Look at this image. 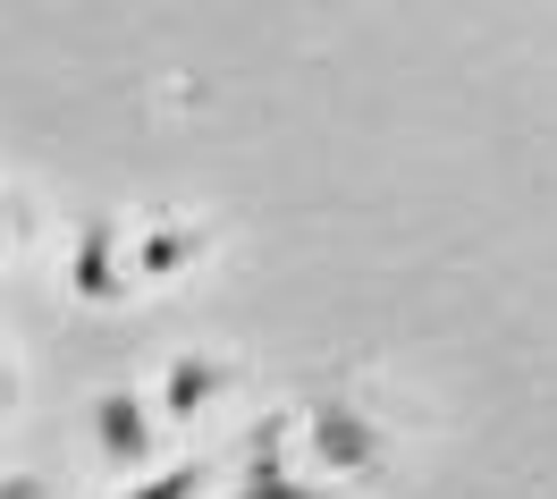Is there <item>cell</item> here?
<instances>
[{
	"label": "cell",
	"instance_id": "obj_3",
	"mask_svg": "<svg viewBox=\"0 0 557 499\" xmlns=\"http://www.w3.org/2000/svg\"><path fill=\"white\" fill-rule=\"evenodd\" d=\"M60 271H69V296H76V305H119L127 280H136V238H119L110 220H85Z\"/></svg>",
	"mask_w": 557,
	"mask_h": 499
},
{
	"label": "cell",
	"instance_id": "obj_4",
	"mask_svg": "<svg viewBox=\"0 0 557 499\" xmlns=\"http://www.w3.org/2000/svg\"><path fill=\"white\" fill-rule=\"evenodd\" d=\"M211 398H220V364L211 356H170L161 364V398H152V406H161L170 424H195Z\"/></svg>",
	"mask_w": 557,
	"mask_h": 499
},
{
	"label": "cell",
	"instance_id": "obj_2",
	"mask_svg": "<svg viewBox=\"0 0 557 499\" xmlns=\"http://www.w3.org/2000/svg\"><path fill=\"white\" fill-rule=\"evenodd\" d=\"M161 406L144 390H94V406H85V431H94V458H110L119 474H152V458H161Z\"/></svg>",
	"mask_w": 557,
	"mask_h": 499
},
{
	"label": "cell",
	"instance_id": "obj_8",
	"mask_svg": "<svg viewBox=\"0 0 557 499\" xmlns=\"http://www.w3.org/2000/svg\"><path fill=\"white\" fill-rule=\"evenodd\" d=\"M0 499H51V483H35V474H0Z\"/></svg>",
	"mask_w": 557,
	"mask_h": 499
},
{
	"label": "cell",
	"instance_id": "obj_7",
	"mask_svg": "<svg viewBox=\"0 0 557 499\" xmlns=\"http://www.w3.org/2000/svg\"><path fill=\"white\" fill-rule=\"evenodd\" d=\"M237 499H330V483H305L296 465H245Z\"/></svg>",
	"mask_w": 557,
	"mask_h": 499
},
{
	"label": "cell",
	"instance_id": "obj_5",
	"mask_svg": "<svg viewBox=\"0 0 557 499\" xmlns=\"http://www.w3.org/2000/svg\"><path fill=\"white\" fill-rule=\"evenodd\" d=\"M195 254H203V229L161 220V229H144V238H136V280H177Z\"/></svg>",
	"mask_w": 557,
	"mask_h": 499
},
{
	"label": "cell",
	"instance_id": "obj_6",
	"mask_svg": "<svg viewBox=\"0 0 557 499\" xmlns=\"http://www.w3.org/2000/svg\"><path fill=\"white\" fill-rule=\"evenodd\" d=\"M203 491H211V465H203V458H186V465L127 474V491H110V499H203Z\"/></svg>",
	"mask_w": 557,
	"mask_h": 499
},
{
	"label": "cell",
	"instance_id": "obj_1",
	"mask_svg": "<svg viewBox=\"0 0 557 499\" xmlns=\"http://www.w3.org/2000/svg\"><path fill=\"white\" fill-rule=\"evenodd\" d=\"M305 465H321L330 483H355L381 465V424L355 398H313L305 406Z\"/></svg>",
	"mask_w": 557,
	"mask_h": 499
}]
</instances>
